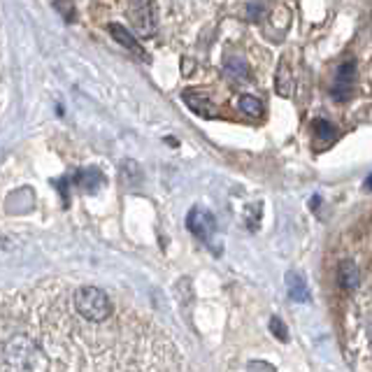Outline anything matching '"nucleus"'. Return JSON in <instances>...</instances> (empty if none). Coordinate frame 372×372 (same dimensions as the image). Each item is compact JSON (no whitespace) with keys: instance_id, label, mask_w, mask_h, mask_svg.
<instances>
[{"instance_id":"4","label":"nucleus","mask_w":372,"mask_h":372,"mask_svg":"<svg viewBox=\"0 0 372 372\" xmlns=\"http://www.w3.org/2000/svg\"><path fill=\"white\" fill-rule=\"evenodd\" d=\"M354 79H356V63L354 60H344L337 67V74H335V86L333 91H330V96L337 103H347L351 98V91H354Z\"/></svg>"},{"instance_id":"16","label":"nucleus","mask_w":372,"mask_h":372,"mask_svg":"<svg viewBox=\"0 0 372 372\" xmlns=\"http://www.w3.org/2000/svg\"><path fill=\"white\" fill-rule=\"evenodd\" d=\"M247 223H249V231H256L261 223V202H252L247 207Z\"/></svg>"},{"instance_id":"3","label":"nucleus","mask_w":372,"mask_h":372,"mask_svg":"<svg viewBox=\"0 0 372 372\" xmlns=\"http://www.w3.org/2000/svg\"><path fill=\"white\" fill-rule=\"evenodd\" d=\"M186 228L200 242H209L214 231H216V219L209 209L195 205V207H191V212H188V216H186Z\"/></svg>"},{"instance_id":"12","label":"nucleus","mask_w":372,"mask_h":372,"mask_svg":"<svg viewBox=\"0 0 372 372\" xmlns=\"http://www.w3.org/2000/svg\"><path fill=\"white\" fill-rule=\"evenodd\" d=\"M312 126H314V131H316V138H319L323 145H330V142L337 138V128L330 124V121H326V119H316Z\"/></svg>"},{"instance_id":"5","label":"nucleus","mask_w":372,"mask_h":372,"mask_svg":"<svg viewBox=\"0 0 372 372\" xmlns=\"http://www.w3.org/2000/svg\"><path fill=\"white\" fill-rule=\"evenodd\" d=\"M361 284V268L354 259H342L340 266H337V286H340L344 293H354Z\"/></svg>"},{"instance_id":"11","label":"nucleus","mask_w":372,"mask_h":372,"mask_svg":"<svg viewBox=\"0 0 372 372\" xmlns=\"http://www.w3.org/2000/svg\"><path fill=\"white\" fill-rule=\"evenodd\" d=\"M223 70H226L228 77L233 79V82H245V79H249V67L242 58L238 56H231L226 60V65H223Z\"/></svg>"},{"instance_id":"10","label":"nucleus","mask_w":372,"mask_h":372,"mask_svg":"<svg viewBox=\"0 0 372 372\" xmlns=\"http://www.w3.org/2000/svg\"><path fill=\"white\" fill-rule=\"evenodd\" d=\"M277 93L284 98H289L293 93V74H291V60L284 58L282 65L277 67Z\"/></svg>"},{"instance_id":"7","label":"nucleus","mask_w":372,"mask_h":372,"mask_svg":"<svg viewBox=\"0 0 372 372\" xmlns=\"http://www.w3.org/2000/svg\"><path fill=\"white\" fill-rule=\"evenodd\" d=\"M72 184H77L84 191H96L103 184V172L98 168H82V170L72 175Z\"/></svg>"},{"instance_id":"8","label":"nucleus","mask_w":372,"mask_h":372,"mask_svg":"<svg viewBox=\"0 0 372 372\" xmlns=\"http://www.w3.org/2000/svg\"><path fill=\"white\" fill-rule=\"evenodd\" d=\"M286 291H289V298L296 302H309V289H307V282L305 277L300 273H289L286 275Z\"/></svg>"},{"instance_id":"17","label":"nucleus","mask_w":372,"mask_h":372,"mask_svg":"<svg viewBox=\"0 0 372 372\" xmlns=\"http://www.w3.org/2000/svg\"><path fill=\"white\" fill-rule=\"evenodd\" d=\"M247 15H249L252 22H259L261 15H263V5L261 3H249L247 5Z\"/></svg>"},{"instance_id":"18","label":"nucleus","mask_w":372,"mask_h":372,"mask_svg":"<svg viewBox=\"0 0 372 372\" xmlns=\"http://www.w3.org/2000/svg\"><path fill=\"white\" fill-rule=\"evenodd\" d=\"M249 368H270V370H273V365H268V363H249Z\"/></svg>"},{"instance_id":"19","label":"nucleus","mask_w":372,"mask_h":372,"mask_svg":"<svg viewBox=\"0 0 372 372\" xmlns=\"http://www.w3.org/2000/svg\"><path fill=\"white\" fill-rule=\"evenodd\" d=\"M365 188H368V191H372V175L368 179H365Z\"/></svg>"},{"instance_id":"1","label":"nucleus","mask_w":372,"mask_h":372,"mask_svg":"<svg viewBox=\"0 0 372 372\" xmlns=\"http://www.w3.org/2000/svg\"><path fill=\"white\" fill-rule=\"evenodd\" d=\"M0 370H179L170 335L149 314L128 307L93 321L74 307L67 282L49 277L3 298Z\"/></svg>"},{"instance_id":"15","label":"nucleus","mask_w":372,"mask_h":372,"mask_svg":"<svg viewBox=\"0 0 372 372\" xmlns=\"http://www.w3.org/2000/svg\"><path fill=\"white\" fill-rule=\"evenodd\" d=\"M270 333H273L280 342H289V328L280 316H273V319H270Z\"/></svg>"},{"instance_id":"2","label":"nucleus","mask_w":372,"mask_h":372,"mask_svg":"<svg viewBox=\"0 0 372 372\" xmlns=\"http://www.w3.org/2000/svg\"><path fill=\"white\" fill-rule=\"evenodd\" d=\"M126 15L135 35L152 38L159 29V8L154 0H128Z\"/></svg>"},{"instance_id":"9","label":"nucleus","mask_w":372,"mask_h":372,"mask_svg":"<svg viewBox=\"0 0 372 372\" xmlns=\"http://www.w3.org/2000/svg\"><path fill=\"white\" fill-rule=\"evenodd\" d=\"M184 103L191 107L195 114H202V117H216V107L209 103V98H205V93L184 91Z\"/></svg>"},{"instance_id":"13","label":"nucleus","mask_w":372,"mask_h":372,"mask_svg":"<svg viewBox=\"0 0 372 372\" xmlns=\"http://www.w3.org/2000/svg\"><path fill=\"white\" fill-rule=\"evenodd\" d=\"M240 110L247 114V117H261L263 114V105L261 100H256L254 96H242L240 98Z\"/></svg>"},{"instance_id":"6","label":"nucleus","mask_w":372,"mask_h":372,"mask_svg":"<svg viewBox=\"0 0 372 372\" xmlns=\"http://www.w3.org/2000/svg\"><path fill=\"white\" fill-rule=\"evenodd\" d=\"M110 33H112V38L117 40L119 45H124L128 51H133L135 56L138 58H142V60H147L149 56H147V51H145V47H142L138 40H135V35L131 31H126L124 26L121 24H110Z\"/></svg>"},{"instance_id":"14","label":"nucleus","mask_w":372,"mask_h":372,"mask_svg":"<svg viewBox=\"0 0 372 372\" xmlns=\"http://www.w3.org/2000/svg\"><path fill=\"white\" fill-rule=\"evenodd\" d=\"M121 175H124L126 184H131V186H138L140 179H142V172H140V168H138V163H135V161H124Z\"/></svg>"}]
</instances>
